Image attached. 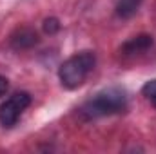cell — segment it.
<instances>
[{
    "label": "cell",
    "instance_id": "6da1fadb",
    "mask_svg": "<svg viewBox=\"0 0 156 154\" xmlns=\"http://www.w3.org/2000/svg\"><path fill=\"white\" fill-rule=\"evenodd\" d=\"M94 64H96V56L93 51H82L69 56L58 69V78L62 85L67 89H75L82 85L85 78L89 76V73L94 69Z\"/></svg>",
    "mask_w": 156,
    "mask_h": 154
},
{
    "label": "cell",
    "instance_id": "7a4b0ae2",
    "mask_svg": "<svg viewBox=\"0 0 156 154\" xmlns=\"http://www.w3.org/2000/svg\"><path fill=\"white\" fill-rule=\"evenodd\" d=\"M125 107H127L125 93L122 89L111 87V89H105V91L98 93L91 100H87L83 103V107H82V113L87 118H100V116L122 113Z\"/></svg>",
    "mask_w": 156,
    "mask_h": 154
},
{
    "label": "cell",
    "instance_id": "3957f363",
    "mask_svg": "<svg viewBox=\"0 0 156 154\" xmlns=\"http://www.w3.org/2000/svg\"><path fill=\"white\" fill-rule=\"evenodd\" d=\"M31 105V94L26 91L15 93L13 96H9L2 105H0V123L4 127H13L20 114Z\"/></svg>",
    "mask_w": 156,
    "mask_h": 154
},
{
    "label": "cell",
    "instance_id": "277c9868",
    "mask_svg": "<svg viewBox=\"0 0 156 154\" xmlns=\"http://www.w3.org/2000/svg\"><path fill=\"white\" fill-rule=\"evenodd\" d=\"M11 47L16 49V51H22V49H29L33 45L38 44V35L35 29L31 27H18L13 35H11Z\"/></svg>",
    "mask_w": 156,
    "mask_h": 154
},
{
    "label": "cell",
    "instance_id": "5b68a950",
    "mask_svg": "<svg viewBox=\"0 0 156 154\" xmlns=\"http://www.w3.org/2000/svg\"><path fill=\"white\" fill-rule=\"evenodd\" d=\"M151 45H153V37L151 35H138V37H133L131 40H127L122 45V53L125 56H134V54L145 53Z\"/></svg>",
    "mask_w": 156,
    "mask_h": 154
},
{
    "label": "cell",
    "instance_id": "8992f818",
    "mask_svg": "<svg viewBox=\"0 0 156 154\" xmlns=\"http://www.w3.org/2000/svg\"><path fill=\"white\" fill-rule=\"evenodd\" d=\"M142 0H118L116 2V15L120 18H131L138 7H140Z\"/></svg>",
    "mask_w": 156,
    "mask_h": 154
},
{
    "label": "cell",
    "instance_id": "52a82bcc",
    "mask_svg": "<svg viewBox=\"0 0 156 154\" xmlns=\"http://www.w3.org/2000/svg\"><path fill=\"white\" fill-rule=\"evenodd\" d=\"M44 31H45L47 35L58 33V31H60V22H58V18H55V16L45 18V20H44Z\"/></svg>",
    "mask_w": 156,
    "mask_h": 154
},
{
    "label": "cell",
    "instance_id": "ba28073f",
    "mask_svg": "<svg viewBox=\"0 0 156 154\" xmlns=\"http://www.w3.org/2000/svg\"><path fill=\"white\" fill-rule=\"evenodd\" d=\"M142 93H144L145 98L153 100V98L156 96V80H149V82L142 87Z\"/></svg>",
    "mask_w": 156,
    "mask_h": 154
},
{
    "label": "cell",
    "instance_id": "9c48e42d",
    "mask_svg": "<svg viewBox=\"0 0 156 154\" xmlns=\"http://www.w3.org/2000/svg\"><path fill=\"white\" fill-rule=\"evenodd\" d=\"M7 91H9V80H7L5 76H2V75H0V98H2Z\"/></svg>",
    "mask_w": 156,
    "mask_h": 154
},
{
    "label": "cell",
    "instance_id": "30bf717a",
    "mask_svg": "<svg viewBox=\"0 0 156 154\" xmlns=\"http://www.w3.org/2000/svg\"><path fill=\"white\" fill-rule=\"evenodd\" d=\"M151 102H153V105H154V107H156V96H154V98H153V100H151Z\"/></svg>",
    "mask_w": 156,
    "mask_h": 154
}]
</instances>
